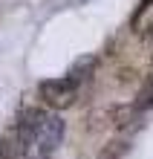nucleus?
Masks as SVG:
<instances>
[{"label":"nucleus","instance_id":"nucleus-1","mask_svg":"<svg viewBox=\"0 0 153 159\" xmlns=\"http://www.w3.org/2000/svg\"><path fill=\"white\" fill-rule=\"evenodd\" d=\"M15 133L20 139L23 159H52L64 139V119L55 110L26 107L15 121Z\"/></svg>","mask_w":153,"mask_h":159},{"label":"nucleus","instance_id":"nucleus-2","mask_svg":"<svg viewBox=\"0 0 153 159\" xmlns=\"http://www.w3.org/2000/svg\"><path fill=\"white\" fill-rule=\"evenodd\" d=\"M38 96L43 98V104L49 110H66L78 101V84L70 75L66 78H46L38 84Z\"/></svg>","mask_w":153,"mask_h":159},{"label":"nucleus","instance_id":"nucleus-3","mask_svg":"<svg viewBox=\"0 0 153 159\" xmlns=\"http://www.w3.org/2000/svg\"><path fill=\"white\" fill-rule=\"evenodd\" d=\"M136 116H139L136 104H119L110 113V121H113V127H116V130H127L133 121H136Z\"/></svg>","mask_w":153,"mask_h":159},{"label":"nucleus","instance_id":"nucleus-4","mask_svg":"<svg viewBox=\"0 0 153 159\" xmlns=\"http://www.w3.org/2000/svg\"><path fill=\"white\" fill-rule=\"evenodd\" d=\"M127 151H130V142H127V139H110V142L101 148L98 159H121Z\"/></svg>","mask_w":153,"mask_h":159},{"label":"nucleus","instance_id":"nucleus-5","mask_svg":"<svg viewBox=\"0 0 153 159\" xmlns=\"http://www.w3.org/2000/svg\"><path fill=\"white\" fill-rule=\"evenodd\" d=\"M133 104H136L139 113H145V110H150V107H153V78H147V81H145V87L139 90V98L133 101Z\"/></svg>","mask_w":153,"mask_h":159},{"label":"nucleus","instance_id":"nucleus-6","mask_svg":"<svg viewBox=\"0 0 153 159\" xmlns=\"http://www.w3.org/2000/svg\"><path fill=\"white\" fill-rule=\"evenodd\" d=\"M92 70H95V61H92V58H81V61H78V64L72 67L70 78H72L75 84H81V81L87 78V75H92Z\"/></svg>","mask_w":153,"mask_h":159},{"label":"nucleus","instance_id":"nucleus-7","mask_svg":"<svg viewBox=\"0 0 153 159\" xmlns=\"http://www.w3.org/2000/svg\"><path fill=\"white\" fill-rule=\"evenodd\" d=\"M142 38H145V41H153V20L145 26V32H142Z\"/></svg>","mask_w":153,"mask_h":159}]
</instances>
